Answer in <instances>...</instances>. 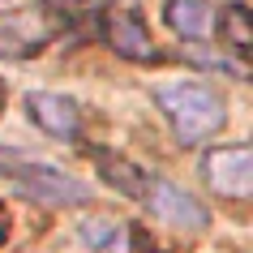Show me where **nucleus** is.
Wrapping results in <instances>:
<instances>
[{
  "mask_svg": "<svg viewBox=\"0 0 253 253\" xmlns=\"http://www.w3.org/2000/svg\"><path fill=\"white\" fill-rule=\"evenodd\" d=\"M155 103H159L163 120L172 125L180 146H202L227 125L223 94L206 82H168L155 90Z\"/></svg>",
  "mask_w": 253,
  "mask_h": 253,
  "instance_id": "obj_1",
  "label": "nucleus"
},
{
  "mask_svg": "<svg viewBox=\"0 0 253 253\" xmlns=\"http://www.w3.org/2000/svg\"><path fill=\"white\" fill-rule=\"evenodd\" d=\"M0 176L39 206H82V202H90V189L73 172H65L47 159H35V155H22L13 146H0Z\"/></svg>",
  "mask_w": 253,
  "mask_h": 253,
  "instance_id": "obj_2",
  "label": "nucleus"
},
{
  "mask_svg": "<svg viewBox=\"0 0 253 253\" xmlns=\"http://www.w3.org/2000/svg\"><path fill=\"white\" fill-rule=\"evenodd\" d=\"M65 22L69 13L60 9V0H35V4H22L13 13H0V60L35 56L65 30Z\"/></svg>",
  "mask_w": 253,
  "mask_h": 253,
  "instance_id": "obj_3",
  "label": "nucleus"
},
{
  "mask_svg": "<svg viewBox=\"0 0 253 253\" xmlns=\"http://www.w3.org/2000/svg\"><path fill=\"white\" fill-rule=\"evenodd\" d=\"M99 30H103V43L116 56H125V60H137V65L159 60V47H155V39H150L142 13L129 9V4H107L103 17H99Z\"/></svg>",
  "mask_w": 253,
  "mask_h": 253,
  "instance_id": "obj_4",
  "label": "nucleus"
},
{
  "mask_svg": "<svg viewBox=\"0 0 253 253\" xmlns=\"http://www.w3.org/2000/svg\"><path fill=\"white\" fill-rule=\"evenodd\" d=\"M142 202L150 206V214H159L163 223L176 227V232H202V227L211 223L206 206H202L193 193H185V189L172 185V180H159V176H150V180H146Z\"/></svg>",
  "mask_w": 253,
  "mask_h": 253,
  "instance_id": "obj_5",
  "label": "nucleus"
},
{
  "mask_svg": "<svg viewBox=\"0 0 253 253\" xmlns=\"http://www.w3.org/2000/svg\"><path fill=\"white\" fill-rule=\"evenodd\" d=\"M202 172L211 180V189L219 198L245 202L253 193V150L249 146H214L202 159Z\"/></svg>",
  "mask_w": 253,
  "mask_h": 253,
  "instance_id": "obj_6",
  "label": "nucleus"
},
{
  "mask_svg": "<svg viewBox=\"0 0 253 253\" xmlns=\"http://www.w3.org/2000/svg\"><path fill=\"white\" fill-rule=\"evenodd\" d=\"M26 112L43 133L56 137V142H78L82 137V107H78V99H69L60 90H30Z\"/></svg>",
  "mask_w": 253,
  "mask_h": 253,
  "instance_id": "obj_7",
  "label": "nucleus"
},
{
  "mask_svg": "<svg viewBox=\"0 0 253 253\" xmlns=\"http://www.w3.org/2000/svg\"><path fill=\"white\" fill-rule=\"evenodd\" d=\"M163 22L180 39H206L214 26V9H211V0H168L163 4Z\"/></svg>",
  "mask_w": 253,
  "mask_h": 253,
  "instance_id": "obj_8",
  "label": "nucleus"
},
{
  "mask_svg": "<svg viewBox=\"0 0 253 253\" xmlns=\"http://www.w3.org/2000/svg\"><path fill=\"white\" fill-rule=\"evenodd\" d=\"M94 163H99V172L107 176V185L120 189V193H129V198H142L146 193V180L150 176L137 168V163L120 159V155H103V150H94Z\"/></svg>",
  "mask_w": 253,
  "mask_h": 253,
  "instance_id": "obj_9",
  "label": "nucleus"
},
{
  "mask_svg": "<svg viewBox=\"0 0 253 253\" xmlns=\"http://www.w3.org/2000/svg\"><path fill=\"white\" fill-rule=\"evenodd\" d=\"M78 240L90 253H125L129 232H125L116 219H82L78 223Z\"/></svg>",
  "mask_w": 253,
  "mask_h": 253,
  "instance_id": "obj_10",
  "label": "nucleus"
},
{
  "mask_svg": "<svg viewBox=\"0 0 253 253\" xmlns=\"http://www.w3.org/2000/svg\"><path fill=\"white\" fill-rule=\"evenodd\" d=\"M219 39H223L227 47H236V52H245V47L253 43L245 4H227V9H223V17H219Z\"/></svg>",
  "mask_w": 253,
  "mask_h": 253,
  "instance_id": "obj_11",
  "label": "nucleus"
},
{
  "mask_svg": "<svg viewBox=\"0 0 253 253\" xmlns=\"http://www.w3.org/2000/svg\"><path fill=\"white\" fill-rule=\"evenodd\" d=\"M0 240H4V219H0Z\"/></svg>",
  "mask_w": 253,
  "mask_h": 253,
  "instance_id": "obj_12",
  "label": "nucleus"
}]
</instances>
